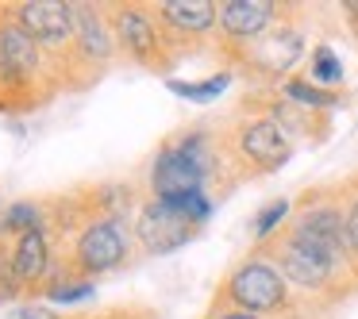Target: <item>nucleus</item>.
<instances>
[{
  "label": "nucleus",
  "mask_w": 358,
  "mask_h": 319,
  "mask_svg": "<svg viewBox=\"0 0 358 319\" xmlns=\"http://www.w3.org/2000/svg\"><path fill=\"white\" fill-rule=\"evenodd\" d=\"M212 181H235V170L227 162L224 135H212L204 127L173 135L162 142L150 162V196L158 200H181L193 193H208Z\"/></svg>",
  "instance_id": "obj_1"
},
{
  "label": "nucleus",
  "mask_w": 358,
  "mask_h": 319,
  "mask_svg": "<svg viewBox=\"0 0 358 319\" xmlns=\"http://www.w3.org/2000/svg\"><path fill=\"white\" fill-rule=\"evenodd\" d=\"M212 308H235V311H250L258 319H289L296 316L293 304V288H289L285 273L278 269L266 246H255L247 258L231 265V273L224 277Z\"/></svg>",
  "instance_id": "obj_2"
},
{
  "label": "nucleus",
  "mask_w": 358,
  "mask_h": 319,
  "mask_svg": "<svg viewBox=\"0 0 358 319\" xmlns=\"http://www.w3.org/2000/svg\"><path fill=\"white\" fill-rule=\"evenodd\" d=\"M224 150L235 177H266L293 158V139L281 131L270 112H255V116L235 119L224 131Z\"/></svg>",
  "instance_id": "obj_3"
},
{
  "label": "nucleus",
  "mask_w": 358,
  "mask_h": 319,
  "mask_svg": "<svg viewBox=\"0 0 358 319\" xmlns=\"http://www.w3.org/2000/svg\"><path fill=\"white\" fill-rule=\"evenodd\" d=\"M266 254L278 262V269L285 273L289 288L293 292H304L312 300H335L350 288V273H343L331 258H324L320 250L304 246L301 239H293L289 231L273 235L266 242Z\"/></svg>",
  "instance_id": "obj_4"
},
{
  "label": "nucleus",
  "mask_w": 358,
  "mask_h": 319,
  "mask_svg": "<svg viewBox=\"0 0 358 319\" xmlns=\"http://www.w3.org/2000/svg\"><path fill=\"white\" fill-rule=\"evenodd\" d=\"M39 73L43 47L4 8L0 12V108H24Z\"/></svg>",
  "instance_id": "obj_5"
},
{
  "label": "nucleus",
  "mask_w": 358,
  "mask_h": 319,
  "mask_svg": "<svg viewBox=\"0 0 358 319\" xmlns=\"http://www.w3.org/2000/svg\"><path fill=\"white\" fill-rule=\"evenodd\" d=\"M293 12L296 8H289L285 16H281L278 24H273L270 31H266L262 39L239 58L243 70H247L255 81H262V85L278 89L281 81L293 77V70L301 66V58H304V31H301V24L293 20Z\"/></svg>",
  "instance_id": "obj_6"
},
{
  "label": "nucleus",
  "mask_w": 358,
  "mask_h": 319,
  "mask_svg": "<svg viewBox=\"0 0 358 319\" xmlns=\"http://www.w3.org/2000/svg\"><path fill=\"white\" fill-rule=\"evenodd\" d=\"M108 24H112V35H116V50H124L131 62H143V66L170 62L173 43L155 8H147V4H112Z\"/></svg>",
  "instance_id": "obj_7"
},
{
  "label": "nucleus",
  "mask_w": 358,
  "mask_h": 319,
  "mask_svg": "<svg viewBox=\"0 0 358 319\" xmlns=\"http://www.w3.org/2000/svg\"><path fill=\"white\" fill-rule=\"evenodd\" d=\"M289 8L293 4H278V0H227V4H220V24H216L220 47L239 62Z\"/></svg>",
  "instance_id": "obj_8"
},
{
  "label": "nucleus",
  "mask_w": 358,
  "mask_h": 319,
  "mask_svg": "<svg viewBox=\"0 0 358 319\" xmlns=\"http://www.w3.org/2000/svg\"><path fill=\"white\" fill-rule=\"evenodd\" d=\"M127 254H131V239H127V227L120 223V216H101L85 223V231L73 242V273L101 277V273L120 269Z\"/></svg>",
  "instance_id": "obj_9"
},
{
  "label": "nucleus",
  "mask_w": 358,
  "mask_h": 319,
  "mask_svg": "<svg viewBox=\"0 0 358 319\" xmlns=\"http://www.w3.org/2000/svg\"><path fill=\"white\" fill-rule=\"evenodd\" d=\"M196 235H201V227L181 208H173L170 200H158V196H150L135 216V239L147 254H173V250L189 246Z\"/></svg>",
  "instance_id": "obj_10"
},
{
  "label": "nucleus",
  "mask_w": 358,
  "mask_h": 319,
  "mask_svg": "<svg viewBox=\"0 0 358 319\" xmlns=\"http://www.w3.org/2000/svg\"><path fill=\"white\" fill-rule=\"evenodd\" d=\"M8 12L43 50H70L78 39L73 4H66V0H24Z\"/></svg>",
  "instance_id": "obj_11"
},
{
  "label": "nucleus",
  "mask_w": 358,
  "mask_h": 319,
  "mask_svg": "<svg viewBox=\"0 0 358 319\" xmlns=\"http://www.w3.org/2000/svg\"><path fill=\"white\" fill-rule=\"evenodd\" d=\"M158 20H162L170 43H201L208 35H216V24H220V8L212 0H162L155 4Z\"/></svg>",
  "instance_id": "obj_12"
},
{
  "label": "nucleus",
  "mask_w": 358,
  "mask_h": 319,
  "mask_svg": "<svg viewBox=\"0 0 358 319\" xmlns=\"http://www.w3.org/2000/svg\"><path fill=\"white\" fill-rule=\"evenodd\" d=\"M73 20H78V39H73L78 58L104 66L116 54V35H112V24H108V8H101V4H73Z\"/></svg>",
  "instance_id": "obj_13"
},
{
  "label": "nucleus",
  "mask_w": 358,
  "mask_h": 319,
  "mask_svg": "<svg viewBox=\"0 0 358 319\" xmlns=\"http://www.w3.org/2000/svg\"><path fill=\"white\" fill-rule=\"evenodd\" d=\"M12 254V269H16L20 285L24 288H43L50 273V239L47 231H27L20 239H12L8 246Z\"/></svg>",
  "instance_id": "obj_14"
},
{
  "label": "nucleus",
  "mask_w": 358,
  "mask_h": 319,
  "mask_svg": "<svg viewBox=\"0 0 358 319\" xmlns=\"http://www.w3.org/2000/svg\"><path fill=\"white\" fill-rule=\"evenodd\" d=\"M278 96H285L289 104H296V108H308V112H331V108H343L347 104V93L343 89H320L316 81H308L304 73H293L289 81H281L278 89H273Z\"/></svg>",
  "instance_id": "obj_15"
},
{
  "label": "nucleus",
  "mask_w": 358,
  "mask_h": 319,
  "mask_svg": "<svg viewBox=\"0 0 358 319\" xmlns=\"http://www.w3.org/2000/svg\"><path fill=\"white\" fill-rule=\"evenodd\" d=\"M93 281H85L81 273H73V269H58L55 273V281H47L43 285V296H47L50 304H58V308H73V304H81V300H93Z\"/></svg>",
  "instance_id": "obj_16"
},
{
  "label": "nucleus",
  "mask_w": 358,
  "mask_h": 319,
  "mask_svg": "<svg viewBox=\"0 0 358 319\" xmlns=\"http://www.w3.org/2000/svg\"><path fill=\"white\" fill-rule=\"evenodd\" d=\"M43 223H47L43 204L16 200V204H8L4 216H0V242H4V239H20V235H27V231H43Z\"/></svg>",
  "instance_id": "obj_17"
},
{
  "label": "nucleus",
  "mask_w": 358,
  "mask_h": 319,
  "mask_svg": "<svg viewBox=\"0 0 358 319\" xmlns=\"http://www.w3.org/2000/svg\"><path fill=\"white\" fill-rule=\"evenodd\" d=\"M289 219H293V200L278 196V200L262 204V208H258V216H255V223H250V239H255V246H266L273 235H281Z\"/></svg>",
  "instance_id": "obj_18"
},
{
  "label": "nucleus",
  "mask_w": 358,
  "mask_h": 319,
  "mask_svg": "<svg viewBox=\"0 0 358 319\" xmlns=\"http://www.w3.org/2000/svg\"><path fill=\"white\" fill-rule=\"evenodd\" d=\"M308 81H316L320 89H343V62L327 43H316L308 50Z\"/></svg>",
  "instance_id": "obj_19"
},
{
  "label": "nucleus",
  "mask_w": 358,
  "mask_h": 319,
  "mask_svg": "<svg viewBox=\"0 0 358 319\" xmlns=\"http://www.w3.org/2000/svg\"><path fill=\"white\" fill-rule=\"evenodd\" d=\"M227 85H231V73H212V77L204 81H166V89L170 93H178L181 101H193V104H212L220 101V96L227 93Z\"/></svg>",
  "instance_id": "obj_20"
},
{
  "label": "nucleus",
  "mask_w": 358,
  "mask_h": 319,
  "mask_svg": "<svg viewBox=\"0 0 358 319\" xmlns=\"http://www.w3.org/2000/svg\"><path fill=\"white\" fill-rule=\"evenodd\" d=\"M339 200H343V223H347V254H350V269L358 281V173L350 181L339 185Z\"/></svg>",
  "instance_id": "obj_21"
},
{
  "label": "nucleus",
  "mask_w": 358,
  "mask_h": 319,
  "mask_svg": "<svg viewBox=\"0 0 358 319\" xmlns=\"http://www.w3.org/2000/svg\"><path fill=\"white\" fill-rule=\"evenodd\" d=\"M20 292H24V285H20L16 269H12V254H8V246H0V304L16 300Z\"/></svg>",
  "instance_id": "obj_22"
},
{
  "label": "nucleus",
  "mask_w": 358,
  "mask_h": 319,
  "mask_svg": "<svg viewBox=\"0 0 358 319\" xmlns=\"http://www.w3.org/2000/svg\"><path fill=\"white\" fill-rule=\"evenodd\" d=\"M4 319H58V311L47 308V304H20V308H12Z\"/></svg>",
  "instance_id": "obj_23"
},
{
  "label": "nucleus",
  "mask_w": 358,
  "mask_h": 319,
  "mask_svg": "<svg viewBox=\"0 0 358 319\" xmlns=\"http://www.w3.org/2000/svg\"><path fill=\"white\" fill-rule=\"evenodd\" d=\"M343 16H347L350 31H355V43H358V0H343Z\"/></svg>",
  "instance_id": "obj_24"
},
{
  "label": "nucleus",
  "mask_w": 358,
  "mask_h": 319,
  "mask_svg": "<svg viewBox=\"0 0 358 319\" xmlns=\"http://www.w3.org/2000/svg\"><path fill=\"white\" fill-rule=\"evenodd\" d=\"M208 319H258V316H250V311H235V308H212Z\"/></svg>",
  "instance_id": "obj_25"
},
{
  "label": "nucleus",
  "mask_w": 358,
  "mask_h": 319,
  "mask_svg": "<svg viewBox=\"0 0 358 319\" xmlns=\"http://www.w3.org/2000/svg\"><path fill=\"white\" fill-rule=\"evenodd\" d=\"M112 319H127V316H112Z\"/></svg>",
  "instance_id": "obj_26"
}]
</instances>
